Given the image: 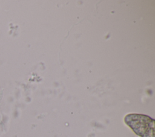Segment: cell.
Masks as SVG:
<instances>
[{
	"label": "cell",
	"mask_w": 155,
	"mask_h": 137,
	"mask_svg": "<svg viewBox=\"0 0 155 137\" xmlns=\"http://www.w3.org/2000/svg\"><path fill=\"white\" fill-rule=\"evenodd\" d=\"M125 124L140 137H155L154 119L137 113H130L124 118Z\"/></svg>",
	"instance_id": "1"
}]
</instances>
